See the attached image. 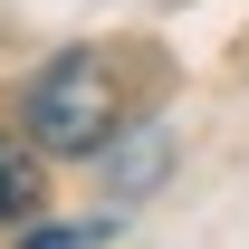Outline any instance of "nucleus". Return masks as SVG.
<instances>
[{
    "instance_id": "f257e3e1",
    "label": "nucleus",
    "mask_w": 249,
    "mask_h": 249,
    "mask_svg": "<svg viewBox=\"0 0 249 249\" xmlns=\"http://www.w3.org/2000/svg\"><path fill=\"white\" fill-rule=\"evenodd\" d=\"M19 115H29L38 154H106V144H115V115H124L115 58H106V48H58V58L29 77Z\"/></svg>"
},
{
    "instance_id": "f03ea898",
    "label": "nucleus",
    "mask_w": 249,
    "mask_h": 249,
    "mask_svg": "<svg viewBox=\"0 0 249 249\" xmlns=\"http://www.w3.org/2000/svg\"><path fill=\"white\" fill-rule=\"evenodd\" d=\"M29 201H38V163H29V144L0 134V220H29Z\"/></svg>"
},
{
    "instance_id": "7ed1b4c3",
    "label": "nucleus",
    "mask_w": 249,
    "mask_h": 249,
    "mask_svg": "<svg viewBox=\"0 0 249 249\" xmlns=\"http://www.w3.org/2000/svg\"><path fill=\"white\" fill-rule=\"evenodd\" d=\"M163 154H173V144H163V124H144V134H124L115 144V192H144L163 173Z\"/></svg>"
},
{
    "instance_id": "20e7f679",
    "label": "nucleus",
    "mask_w": 249,
    "mask_h": 249,
    "mask_svg": "<svg viewBox=\"0 0 249 249\" xmlns=\"http://www.w3.org/2000/svg\"><path fill=\"white\" fill-rule=\"evenodd\" d=\"M87 240H106L96 220H48V230H29L19 249H87Z\"/></svg>"
}]
</instances>
